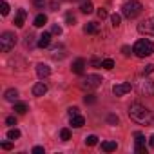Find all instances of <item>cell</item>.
Returning a JSON list of instances; mask_svg holds the SVG:
<instances>
[{
    "label": "cell",
    "instance_id": "6da1fadb",
    "mask_svg": "<svg viewBox=\"0 0 154 154\" xmlns=\"http://www.w3.org/2000/svg\"><path fill=\"white\" fill-rule=\"evenodd\" d=\"M129 116H131L132 122H136L140 125H150V122H152V112L138 102L129 105Z\"/></svg>",
    "mask_w": 154,
    "mask_h": 154
},
{
    "label": "cell",
    "instance_id": "7a4b0ae2",
    "mask_svg": "<svg viewBox=\"0 0 154 154\" xmlns=\"http://www.w3.org/2000/svg\"><path fill=\"white\" fill-rule=\"evenodd\" d=\"M132 53H134L138 58L150 56V54L154 53V44H152L150 40H147V38H141V40H138V42L134 44V47H132Z\"/></svg>",
    "mask_w": 154,
    "mask_h": 154
},
{
    "label": "cell",
    "instance_id": "3957f363",
    "mask_svg": "<svg viewBox=\"0 0 154 154\" xmlns=\"http://www.w3.org/2000/svg\"><path fill=\"white\" fill-rule=\"evenodd\" d=\"M141 11H143V6H141V2H138V0H131V2H125L123 8H122V15H123L125 18H129V20L136 18Z\"/></svg>",
    "mask_w": 154,
    "mask_h": 154
},
{
    "label": "cell",
    "instance_id": "277c9868",
    "mask_svg": "<svg viewBox=\"0 0 154 154\" xmlns=\"http://www.w3.org/2000/svg\"><path fill=\"white\" fill-rule=\"evenodd\" d=\"M17 44V35L11 33V31H6L2 33V36H0V49H2L4 53H9Z\"/></svg>",
    "mask_w": 154,
    "mask_h": 154
},
{
    "label": "cell",
    "instance_id": "5b68a950",
    "mask_svg": "<svg viewBox=\"0 0 154 154\" xmlns=\"http://www.w3.org/2000/svg\"><path fill=\"white\" fill-rule=\"evenodd\" d=\"M102 76H98V74H87L85 78L82 80V84H80V87L82 89H85V91H93V89H96V87H100L102 85Z\"/></svg>",
    "mask_w": 154,
    "mask_h": 154
},
{
    "label": "cell",
    "instance_id": "8992f818",
    "mask_svg": "<svg viewBox=\"0 0 154 154\" xmlns=\"http://www.w3.org/2000/svg\"><path fill=\"white\" fill-rule=\"evenodd\" d=\"M138 91H140V94H141V96H154V82L145 78L143 82H140Z\"/></svg>",
    "mask_w": 154,
    "mask_h": 154
},
{
    "label": "cell",
    "instance_id": "52a82bcc",
    "mask_svg": "<svg viewBox=\"0 0 154 154\" xmlns=\"http://www.w3.org/2000/svg\"><path fill=\"white\" fill-rule=\"evenodd\" d=\"M138 31H140L141 35H150V36H154V17L143 20V22L138 26Z\"/></svg>",
    "mask_w": 154,
    "mask_h": 154
},
{
    "label": "cell",
    "instance_id": "ba28073f",
    "mask_svg": "<svg viewBox=\"0 0 154 154\" xmlns=\"http://www.w3.org/2000/svg\"><path fill=\"white\" fill-rule=\"evenodd\" d=\"M131 89H132V85H131L129 82H123V84H116V85L112 87V93H114L116 96H123V94L131 93Z\"/></svg>",
    "mask_w": 154,
    "mask_h": 154
},
{
    "label": "cell",
    "instance_id": "9c48e42d",
    "mask_svg": "<svg viewBox=\"0 0 154 154\" xmlns=\"http://www.w3.org/2000/svg\"><path fill=\"white\" fill-rule=\"evenodd\" d=\"M134 138H136V152L145 154V136L141 132H134Z\"/></svg>",
    "mask_w": 154,
    "mask_h": 154
},
{
    "label": "cell",
    "instance_id": "30bf717a",
    "mask_svg": "<svg viewBox=\"0 0 154 154\" xmlns=\"http://www.w3.org/2000/svg\"><path fill=\"white\" fill-rule=\"evenodd\" d=\"M36 74H38V78H47L51 74V67L45 65V63H38L36 65Z\"/></svg>",
    "mask_w": 154,
    "mask_h": 154
},
{
    "label": "cell",
    "instance_id": "8fae6325",
    "mask_svg": "<svg viewBox=\"0 0 154 154\" xmlns=\"http://www.w3.org/2000/svg\"><path fill=\"white\" fill-rule=\"evenodd\" d=\"M84 69H85V60H84V58H76L74 63H72V72L84 74Z\"/></svg>",
    "mask_w": 154,
    "mask_h": 154
},
{
    "label": "cell",
    "instance_id": "7c38bea8",
    "mask_svg": "<svg viewBox=\"0 0 154 154\" xmlns=\"http://www.w3.org/2000/svg\"><path fill=\"white\" fill-rule=\"evenodd\" d=\"M26 17H27V11H26V9H18V11H17V17H15V26H17V27H24Z\"/></svg>",
    "mask_w": 154,
    "mask_h": 154
},
{
    "label": "cell",
    "instance_id": "4fadbf2b",
    "mask_svg": "<svg viewBox=\"0 0 154 154\" xmlns=\"http://www.w3.org/2000/svg\"><path fill=\"white\" fill-rule=\"evenodd\" d=\"M45 93H47V85L44 82H38V84L33 85V94L35 96H44Z\"/></svg>",
    "mask_w": 154,
    "mask_h": 154
},
{
    "label": "cell",
    "instance_id": "5bb4252c",
    "mask_svg": "<svg viewBox=\"0 0 154 154\" xmlns=\"http://www.w3.org/2000/svg\"><path fill=\"white\" fill-rule=\"evenodd\" d=\"M84 123H85V118L84 116H80V114H74V116H71V125L72 127H84Z\"/></svg>",
    "mask_w": 154,
    "mask_h": 154
},
{
    "label": "cell",
    "instance_id": "9a60e30c",
    "mask_svg": "<svg viewBox=\"0 0 154 154\" xmlns=\"http://www.w3.org/2000/svg\"><path fill=\"white\" fill-rule=\"evenodd\" d=\"M49 44H51V33H44L40 38H38V47H49Z\"/></svg>",
    "mask_w": 154,
    "mask_h": 154
},
{
    "label": "cell",
    "instance_id": "2e32d148",
    "mask_svg": "<svg viewBox=\"0 0 154 154\" xmlns=\"http://www.w3.org/2000/svg\"><path fill=\"white\" fill-rule=\"evenodd\" d=\"M80 11H82V13H85V15H89V13H93V11H94L91 0H84V2L80 4Z\"/></svg>",
    "mask_w": 154,
    "mask_h": 154
},
{
    "label": "cell",
    "instance_id": "e0dca14e",
    "mask_svg": "<svg viewBox=\"0 0 154 154\" xmlns=\"http://www.w3.org/2000/svg\"><path fill=\"white\" fill-rule=\"evenodd\" d=\"M84 31H85V33H89V35H94V33H98V31H100V26H98L96 22H89V24H85Z\"/></svg>",
    "mask_w": 154,
    "mask_h": 154
},
{
    "label": "cell",
    "instance_id": "ac0fdd59",
    "mask_svg": "<svg viewBox=\"0 0 154 154\" xmlns=\"http://www.w3.org/2000/svg\"><path fill=\"white\" fill-rule=\"evenodd\" d=\"M4 98H6L8 102H15V100L18 98V91H17V89H8L6 94H4Z\"/></svg>",
    "mask_w": 154,
    "mask_h": 154
},
{
    "label": "cell",
    "instance_id": "d6986e66",
    "mask_svg": "<svg viewBox=\"0 0 154 154\" xmlns=\"http://www.w3.org/2000/svg\"><path fill=\"white\" fill-rule=\"evenodd\" d=\"M116 141H102V150H105V152H112V150H116Z\"/></svg>",
    "mask_w": 154,
    "mask_h": 154
},
{
    "label": "cell",
    "instance_id": "ffe728a7",
    "mask_svg": "<svg viewBox=\"0 0 154 154\" xmlns=\"http://www.w3.org/2000/svg\"><path fill=\"white\" fill-rule=\"evenodd\" d=\"M45 22H47V17L45 15H36V18H35V26L36 27H44Z\"/></svg>",
    "mask_w": 154,
    "mask_h": 154
},
{
    "label": "cell",
    "instance_id": "44dd1931",
    "mask_svg": "<svg viewBox=\"0 0 154 154\" xmlns=\"http://www.w3.org/2000/svg\"><path fill=\"white\" fill-rule=\"evenodd\" d=\"M51 56H53L54 60H58V58H63V56H65V54H63V47H62V45L54 47V49H53V54H51Z\"/></svg>",
    "mask_w": 154,
    "mask_h": 154
},
{
    "label": "cell",
    "instance_id": "7402d4cb",
    "mask_svg": "<svg viewBox=\"0 0 154 154\" xmlns=\"http://www.w3.org/2000/svg\"><path fill=\"white\" fill-rule=\"evenodd\" d=\"M15 111H17L18 114H26L29 109H27V105H26L24 102H18V103H15Z\"/></svg>",
    "mask_w": 154,
    "mask_h": 154
},
{
    "label": "cell",
    "instance_id": "603a6c76",
    "mask_svg": "<svg viewBox=\"0 0 154 154\" xmlns=\"http://www.w3.org/2000/svg\"><path fill=\"white\" fill-rule=\"evenodd\" d=\"M8 138L13 140V141L18 140V138H20V131H18V129H11V131H8Z\"/></svg>",
    "mask_w": 154,
    "mask_h": 154
},
{
    "label": "cell",
    "instance_id": "cb8c5ba5",
    "mask_svg": "<svg viewBox=\"0 0 154 154\" xmlns=\"http://www.w3.org/2000/svg\"><path fill=\"white\" fill-rule=\"evenodd\" d=\"M102 67H103V69H107V71H111V69L114 67V60H111V58H105V60L102 62Z\"/></svg>",
    "mask_w": 154,
    "mask_h": 154
},
{
    "label": "cell",
    "instance_id": "d4e9b609",
    "mask_svg": "<svg viewBox=\"0 0 154 154\" xmlns=\"http://www.w3.org/2000/svg\"><path fill=\"white\" fill-rule=\"evenodd\" d=\"M60 138H62L63 141H69V140H71V131H69V129H62V131H60Z\"/></svg>",
    "mask_w": 154,
    "mask_h": 154
},
{
    "label": "cell",
    "instance_id": "484cf974",
    "mask_svg": "<svg viewBox=\"0 0 154 154\" xmlns=\"http://www.w3.org/2000/svg\"><path fill=\"white\" fill-rule=\"evenodd\" d=\"M96 143H98V138H96L94 134H91V136H87V138H85V145L93 147V145H96Z\"/></svg>",
    "mask_w": 154,
    "mask_h": 154
},
{
    "label": "cell",
    "instance_id": "4316f807",
    "mask_svg": "<svg viewBox=\"0 0 154 154\" xmlns=\"http://www.w3.org/2000/svg\"><path fill=\"white\" fill-rule=\"evenodd\" d=\"M0 13H2V15L9 13V4L6 2V0H2V4H0Z\"/></svg>",
    "mask_w": 154,
    "mask_h": 154
},
{
    "label": "cell",
    "instance_id": "83f0119b",
    "mask_svg": "<svg viewBox=\"0 0 154 154\" xmlns=\"http://www.w3.org/2000/svg\"><path fill=\"white\" fill-rule=\"evenodd\" d=\"M111 22H112V26H114V27H118V26H120V22H122V17L114 13V15L111 17Z\"/></svg>",
    "mask_w": 154,
    "mask_h": 154
},
{
    "label": "cell",
    "instance_id": "f1b7e54d",
    "mask_svg": "<svg viewBox=\"0 0 154 154\" xmlns=\"http://www.w3.org/2000/svg\"><path fill=\"white\" fill-rule=\"evenodd\" d=\"M84 102L89 103V105H93V103H96V96H94V94H87V96L84 98Z\"/></svg>",
    "mask_w": 154,
    "mask_h": 154
},
{
    "label": "cell",
    "instance_id": "f546056e",
    "mask_svg": "<svg viewBox=\"0 0 154 154\" xmlns=\"http://www.w3.org/2000/svg\"><path fill=\"white\" fill-rule=\"evenodd\" d=\"M96 15H98V18H102V20H103V18H107V17H109V13H107V11H105V9H103V8H100V9H98V11H96Z\"/></svg>",
    "mask_w": 154,
    "mask_h": 154
},
{
    "label": "cell",
    "instance_id": "4dcf8cb0",
    "mask_svg": "<svg viewBox=\"0 0 154 154\" xmlns=\"http://www.w3.org/2000/svg\"><path fill=\"white\" fill-rule=\"evenodd\" d=\"M65 20H67V24H69V26H74V24H76V18H74V15H71V13H67Z\"/></svg>",
    "mask_w": 154,
    "mask_h": 154
},
{
    "label": "cell",
    "instance_id": "1f68e13d",
    "mask_svg": "<svg viewBox=\"0 0 154 154\" xmlns=\"http://www.w3.org/2000/svg\"><path fill=\"white\" fill-rule=\"evenodd\" d=\"M150 72H154V63H149V65H145V69H143V74H150Z\"/></svg>",
    "mask_w": 154,
    "mask_h": 154
},
{
    "label": "cell",
    "instance_id": "d6a6232c",
    "mask_svg": "<svg viewBox=\"0 0 154 154\" xmlns=\"http://www.w3.org/2000/svg\"><path fill=\"white\" fill-rule=\"evenodd\" d=\"M51 33H53V35H62V27H60L58 24H54L53 29H51Z\"/></svg>",
    "mask_w": 154,
    "mask_h": 154
},
{
    "label": "cell",
    "instance_id": "836d02e7",
    "mask_svg": "<svg viewBox=\"0 0 154 154\" xmlns=\"http://www.w3.org/2000/svg\"><path fill=\"white\" fill-rule=\"evenodd\" d=\"M107 122H109V123H112V125H116V123H118V116L109 114V116H107Z\"/></svg>",
    "mask_w": 154,
    "mask_h": 154
},
{
    "label": "cell",
    "instance_id": "e575fe53",
    "mask_svg": "<svg viewBox=\"0 0 154 154\" xmlns=\"http://www.w3.org/2000/svg\"><path fill=\"white\" fill-rule=\"evenodd\" d=\"M33 38H35L33 35H27V36H26V45H27V47H33Z\"/></svg>",
    "mask_w": 154,
    "mask_h": 154
},
{
    "label": "cell",
    "instance_id": "d590c367",
    "mask_svg": "<svg viewBox=\"0 0 154 154\" xmlns=\"http://www.w3.org/2000/svg\"><path fill=\"white\" fill-rule=\"evenodd\" d=\"M6 123H8V125H17V118H15V116H8V118H6Z\"/></svg>",
    "mask_w": 154,
    "mask_h": 154
},
{
    "label": "cell",
    "instance_id": "8d00e7d4",
    "mask_svg": "<svg viewBox=\"0 0 154 154\" xmlns=\"http://www.w3.org/2000/svg\"><path fill=\"white\" fill-rule=\"evenodd\" d=\"M2 149H4V150H11V149H13V143H11V141H4V143H2Z\"/></svg>",
    "mask_w": 154,
    "mask_h": 154
},
{
    "label": "cell",
    "instance_id": "74e56055",
    "mask_svg": "<svg viewBox=\"0 0 154 154\" xmlns=\"http://www.w3.org/2000/svg\"><path fill=\"white\" fill-rule=\"evenodd\" d=\"M69 116H74V114H78V107H69Z\"/></svg>",
    "mask_w": 154,
    "mask_h": 154
},
{
    "label": "cell",
    "instance_id": "f35d334b",
    "mask_svg": "<svg viewBox=\"0 0 154 154\" xmlns=\"http://www.w3.org/2000/svg\"><path fill=\"white\" fill-rule=\"evenodd\" d=\"M122 53H123L125 56H129V54H131V47H129V45H123V47H122Z\"/></svg>",
    "mask_w": 154,
    "mask_h": 154
},
{
    "label": "cell",
    "instance_id": "ab89813d",
    "mask_svg": "<svg viewBox=\"0 0 154 154\" xmlns=\"http://www.w3.org/2000/svg\"><path fill=\"white\" fill-rule=\"evenodd\" d=\"M91 63H93L94 67H102V62H100L98 58H93V60H91Z\"/></svg>",
    "mask_w": 154,
    "mask_h": 154
},
{
    "label": "cell",
    "instance_id": "60d3db41",
    "mask_svg": "<svg viewBox=\"0 0 154 154\" xmlns=\"http://www.w3.org/2000/svg\"><path fill=\"white\" fill-rule=\"evenodd\" d=\"M33 152H35V154H44V147H35Z\"/></svg>",
    "mask_w": 154,
    "mask_h": 154
},
{
    "label": "cell",
    "instance_id": "b9f144b4",
    "mask_svg": "<svg viewBox=\"0 0 154 154\" xmlns=\"http://www.w3.org/2000/svg\"><path fill=\"white\" fill-rule=\"evenodd\" d=\"M33 4H35L36 8H42V6H44V0H33Z\"/></svg>",
    "mask_w": 154,
    "mask_h": 154
},
{
    "label": "cell",
    "instance_id": "7bdbcfd3",
    "mask_svg": "<svg viewBox=\"0 0 154 154\" xmlns=\"http://www.w3.org/2000/svg\"><path fill=\"white\" fill-rule=\"evenodd\" d=\"M49 6H51V9H53V11H56V8H58V2H51Z\"/></svg>",
    "mask_w": 154,
    "mask_h": 154
},
{
    "label": "cell",
    "instance_id": "ee69618b",
    "mask_svg": "<svg viewBox=\"0 0 154 154\" xmlns=\"http://www.w3.org/2000/svg\"><path fill=\"white\" fill-rule=\"evenodd\" d=\"M149 145H150V147H152V149H154V134H152V136H150V138H149Z\"/></svg>",
    "mask_w": 154,
    "mask_h": 154
}]
</instances>
